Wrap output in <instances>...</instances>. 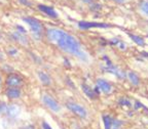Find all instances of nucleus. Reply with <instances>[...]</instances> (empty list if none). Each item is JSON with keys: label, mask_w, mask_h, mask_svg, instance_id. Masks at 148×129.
I'll return each instance as SVG.
<instances>
[{"label": "nucleus", "mask_w": 148, "mask_h": 129, "mask_svg": "<svg viewBox=\"0 0 148 129\" xmlns=\"http://www.w3.org/2000/svg\"><path fill=\"white\" fill-rule=\"evenodd\" d=\"M46 36L51 43L56 44L64 52L70 53L83 62H88V55L81 48L80 42L71 34L58 28H49L46 31Z\"/></svg>", "instance_id": "obj_1"}, {"label": "nucleus", "mask_w": 148, "mask_h": 129, "mask_svg": "<svg viewBox=\"0 0 148 129\" xmlns=\"http://www.w3.org/2000/svg\"><path fill=\"white\" fill-rule=\"evenodd\" d=\"M23 21L29 26L31 33L35 39H40L44 29L41 22L38 21L37 18H32V16H25V18H23Z\"/></svg>", "instance_id": "obj_2"}, {"label": "nucleus", "mask_w": 148, "mask_h": 129, "mask_svg": "<svg viewBox=\"0 0 148 129\" xmlns=\"http://www.w3.org/2000/svg\"><path fill=\"white\" fill-rule=\"evenodd\" d=\"M41 100L44 106H45L46 108H49L51 111H53V113H58V112L61 111V107H60V105L58 104V101L56 100L53 96L47 94V93H44V94L42 95Z\"/></svg>", "instance_id": "obj_3"}, {"label": "nucleus", "mask_w": 148, "mask_h": 129, "mask_svg": "<svg viewBox=\"0 0 148 129\" xmlns=\"http://www.w3.org/2000/svg\"><path fill=\"white\" fill-rule=\"evenodd\" d=\"M23 84L24 79L16 73H9L5 79V85L7 87H21Z\"/></svg>", "instance_id": "obj_4"}, {"label": "nucleus", "mask_w": 148, "mask_h": 129, "mask_svg": "<svg viewBox=\"0 0 148 129\" xmlns=\"http://www.w3.org/2000/svg\"><path fill=\"white\" fill-rule=\"evenodd\" d=\"M66 107L69 111H71L74 115L78 116L80 118H86L88 116V111L86 110L84 107H82L81 105L73 103V101H69L66 104Z\"/></svg>", "instance_id": "obj_5"}, {"label": "nucleus", "mask_w": 148, "mask_h": 129, "mask_svg": "<svg viewBox=\"0 0 148 129\" xmlns=\"http://www.w3.org/2000/svg\"><path fill=\"white\" fill-rule=\"evenodd\" d=\"M20 114H21V108L18 105L12 104V105H8V107H7V111L5 116H6L8 120H16L20 116Z\"/></svg>", "instance_id": "obj_6"}, {"label": "nucleus", "mask_w": 148, "mask_h": 129, "mask_svg": "<svg viewBox=\"0 0 148 129\" xmlns=\"http://www.w3.org/2000/svg\"><path fill=\"white\" fill-rule=\"evenodd\" d=\"M78 27L82 30H88V29H92V28H109L111 27L110 25H107V24L103 23H95V22H79Z\"/></svg>", "instance_id": "obj_7"}, {"label": "nucleus", "mask_w": 148, "mask_h": 129, "mask_svg": "<svg viewBox=\"0 0 148 129\" xmlns=\"http://www.w3.org/2000/svg\"><path fill=\"white\" fill-rule=\"evenodd\" d=\"M5 95L9 99H18L22 96V90L20 87H7Z\"/></svg>", "instance_id": "obj_8"}, {"label": "nucleus", "mask_w": 148, "mask_h": 129, "mask_svg": "<svg viewBox=\"0 0 148 129\" xmlns=\"http://www.w3.org/2000/svg\"><path fill=\"white\" fill-rule=\"evenodd\" d=\"M97 87L101 90L105 94H109L112 91V86L108 81L104 80V79H98L97 80Z\"/></svg>", "instance_id": "obj_9"}, {"label": "nucleus", "mask_w": 148, "mask_h": 129, "mask_svg": "<svg viewBox=\"0 0 148 129\" xmlns=\"http://www.w3.org/2000/svg\"><path fill=\"white\" fill-rule=\"evenodd\" d=\"M38 9H39L41 12H43L44 14H46L47 16H49V18H58V12H56L53 7H49V6H46V5L39 4V5H38Z\"/></svg>", "instance_id": "obj_10"}, {"label": "nucleus", "mask_w": 148, "mask_h": 129, "mask_svg": "<svg viewBox=\"0 0 148 129\" xmlns=\"http://www.w3.org/2000/svg\"><path fill=\"white\" fill-rule=\"evenodd\" d=\"M12 37L14 38V40H16L18 43L22 44V45H28V43H29V40H28L27 36L25 34H22V33L18 32V31L12 33Z\"/></svg>", "instance_id": "obj_11"}, {"label": "nucleus", "mask_w": 148, "mask_h": 129, "mask_svg": "<svg viewBox=\"0 0 148 129\" xmlns=\"http://www.w3.org/2000/svg\"><path fill=\"white\" fill-rule=\"evenodd\" d=\"M37 76H38V79H39V81L41 82V84H43V85L49 86V85H51V77H49V74L45 73V72L38 71V72H37Z\"/></svg>", "instance_id": "obj_12"}, {"label": "nucleus", "mask_w": 148, "mask_h": 129, "mask_svg": "<svg viewBox=\"0 0 148 129\" xmlns=\"http://www.w3.org/2000/svg\"><path fill=\"white\" fill-rule=\"evenodd\" d=\"M81 89H82L83 93H84V94H86L88 98L95 99L96 97H97L98 94L95 92V90L92 89V88H90V86H88V84H86V83H82V84H81Z\"/></svg>", "instance_id": "obj_13"}, {"label": "nucleus", "mask_w": 148, "mask_h": 129, "mask_svg": "<svg viewBox=\"0 0 148 129\" xmlns=\"http://www.w3.org/2000/svg\"><path fill=\"white\" fill-rule=\"evenodd\" d=\"M127 77H129L130 81L132 82L133 85H135V86L139 85V82H140V79H139L138 75H137L136 73H134V72H129V73H127Z\"/></svg>", "instance_id": "obj_14"}, {"label": "nucleus", "mask_w": 148, "mask_h": 129, "mask_svg": "<svg viewBox=\"0 0 148 129\" xmlns=\"http://www.w3.org/2000/svg\"><path fill=\"white\" fill-rule=\"evenodd\" d=\"M130 38H131L135 43H137L140 46H144V44H145L144 39L143 38H141L140 36H137V35H134V34H130Z\"/></svg>", "instance_id": "obj_15"}, {"label": "nucleus", "mask_w": 148, "mask_h": 129, "mask_svg": "<svg viewBox=\"0 0 148 129\" xmlns=\"http://www.w3.org/2000/svg\"><path fill=\"white\" fill-rule=\"evenodd\" d=\"M103 122H104L105 129H111V126H112V120H111L110 116H108V115L103 116Z\"/></svg>", "instance_id": "obj_16"}, {"label": "nucleus", "mask_w": 148, "mask_h": 129, "mask_svg": "<svg viewBox=\"0 0 148 129\" xmlns=\"http://www.w3.org/2000/svg\"><path fill=\"white\" fill-rule=\"evenodd\" d=\"M7 107L8 105L4 101H0V115H5L7 111Z\"/></svg>", "instance_id": "obj_17"}, {"label": "nucleus", "mask_w": 148, "mask_h": 129, "mask_svg": "<svg viewBox=\"0 0 148 129\" xmlns=\"http://www.w3.org/2000/svg\"><path fill=\"white\" fill-rule=\"evenodd\" d=\"M140 7H141L142 12L148 16V0H144V1H142V2L140 3Z\"/></svg>", "instance_id": "obj_18"}, {"label": "nucleus", "mask_w": 148, "mask_h": 129, "mask_svg": "<svg viewBox=\"0 0 148 129\" xmlns=\"http://www.w3.org/2000/svg\"><path fill=\"white\" fill-rule=\"evenodd\" d=\"M123 127V123L119 120H114L112 121V126H111V129H121Z\"/></svg>", "instance_id": "obj_19"}, {"label": "nucleus", "mask_w": 148, "mask_h": 129, "mask_svg": "<svg viewBox=\"0 0 148 129\" xmlns=\"http://www.w3.org/2000/svg\"><path fill=\"white\" fill-rule=\"evenodd\" d=\"M90 7L92 10H99V9L102 8L101 4H100V3H96V2H92Z\"/></svg>", "instance_id": "obj_20"}, {"label": "nucleus", "mask_w": 148, "mask_h": 129, "mask_svg": "<svg viewBox=\"0 0 148 129\" xmlns=\"http://www.w3.org/2000/svg\"><path fill=\"white\" fill-rule=\"evenodd\" d=\"M7 53H8L9 55H16L18 54V49L14 48V47H12V48H8L7 49Z\"/></svg>", "instance_id": "obj_21"}, {"label": "nucleus", "mask_w": 148, "mask_h": 129, "mask_svg": "<svg viewBox=\"0 0 148 129\" xmlns=\"http://www.w3.org/2000/svg\"><path fill=\"white\" fill-rule=\"evenodd\" d=\"M16 31L20 32V33H22V34H26V29L20 25H16Z\"/></svg>", "instance_id": "obj_22"}, {"label": "nucleus", "mask_w": 148, "mask_h": 129, "mask_svg": "<svg viewBox=\"0 0 148 129\" xmlns=\"http://www.w3.org/2000/svg\"><path fill=\"white\" fill-rule=\"evenodd\" d=\"M18 1H20L23 5H26V6H31V5H32L29 0H18Z\"/></svg>", "instance_id": "obj_23"}, {"label": "nucleus", "mask_w": 148, "mask_h": 129, "mask_svg": "<svg viewBox=\"0 0 148 129\" xmlns=\"http://www.w3.org/2000/svg\"><path fill=\"white\" fill-rule=\"evenodd\" d=\"M41 126H42V129H53L51 126H49V123H47V122H45V121H43V122H42Z\"/></svg>", "instance_id": "obj_24"}, {"label": "nucleus", "mask_w": 148, "mask_h": 129, "mask_svg": "<svg viewBox=\"0 0 148 129\" xmlns=\"http://www.w3.org/2000/svg\"><path fill=\"white\" fill-rule=\"evenodd\" d=\"M120 105H123V106H131V103L127 99H120Z\"/></svg>", "instance_id": "obj_25"}, {"label": "nucleus", "mask_w": 148, "mask_h": 129, "mask_svg": "<svg viewBox=\"0 0 148 129\" xmlns=\"http://www.w3.org/2000/svg\"><path fill=\"white\" fill-rule=\"evenodd\" d=\"M21 129H35V127H34V125H26V126H24V127H22Z\"/></svg>", "instance_id": "obj_26"}, {"label": "nucleus", "mask_w": 148, "mask_h": 129, "mask_svg": "<svg viewBox=\"0 0 148 129\" xmlns=\"http://www.w3.org/2000/svg\"><path fill=\"white\" fill-rule=\"evenodd\" d=\"M84 3H88V4H92V2H95V0H81Z\"/></svg>", "instance_id": "obj_27"}, {"label": "nucleus", "mask_w": 148, "mask_h": 129, "mask_svg": "<svg viewBox=\"0 0 148 129\" xmlns=\"http://www.w3.org/2000/svg\"><path fill=\"white\" fill-rule=\"evenodd\" d=\"M118 44H119L120 48H121V49H125V43H121V42H118Z\"/></svg>", "instance_id": "obj_28"}, {"label": "nucleus", "mask_w": 148, "mask_h": 129, "mask_svg": "<svg viewBox=\"0 0 148 129\" xmlns=\"http://www.w3.org/2000/svg\"><path fill=\"white\" fill-rule=\"evenodd\" d=\"M0 60H4V55H3V53L0 51Z\"/></svg>", "instance_id": "obj_29"}, {"label": "nucleus", "mask_w": 148, "mask_h": 129, "mask_svg": "<svg viewBox=\"0 0 148 129\" xmlns=\"http://www.w3.org/2000/svg\"><path fill=\"white\" fill-rule=\"evenodd\" d=\"M112 1H115V2H117V3H123L125 0H112Z\"/></svg>", "instance_id": "obj_30"}, {"label": "nucleus", "mask_w": 148, "mask_h": 129, "mask_svg": "<svg viewBox=\"0 0 148 129\" xmlns=\"http://www.w3.org/2000/svg\"><path fill=\"white\" fill-rule=\"evenodd\" d=\"M1 83H2V77H1V75H0V85H1Z\"/></svg>", "instance_id": "obj_31"}, {"label": "nucleus", "mask_w": 148, "mask_h": 129, "mask_svg": "<svg viewBox=\"0 0 148 129\" xmlns=\"http://www.w3.org/2000/svg\"><path fill=\"white\" fill-rule=\"evenodd\" d=\"M0 39H1V34H0Z\"/></svg>", "instance_id": "obj_32"}]
</instances>
